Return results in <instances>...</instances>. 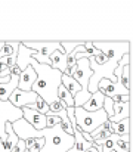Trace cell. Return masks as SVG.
Listing matches in <instances>:
<instances>
[{"label":"cell","instance_id":"6da1fadb","mask_svg":"<svg viewBox=\"0 0 133 152\" xmlns=\"http://www.w3.org/2000/svg\"><path fill=\"white\" fill-rule=\"evenodd\" d=\"M30 65L33 66V69L37 74V80L34 81L31 90L39 98H42L47 105L58 101V89L61 86L62 74L59 71L50 68L49 65L36 62L34 59H30Z\"/></svg>","mask_w":133,"mask_h":152},{"label":"cell","instance_id":"7a4b0ae2","mask_svg":"<svg viewBox=\"0 0 133 152\" xmlns=\"http://www.w3.org/2000/svg\"><path fill=\"white\" fill-rule=\"evenodd\" d=\"M74 117H76V124L80 129V132L89 133V134L93 130H96L98 127H101L108 120V115L104 109H99L95 112H87L82 106L74 108Z\"/></svg>","mask_w":133,"mask_h":152},{"label":"cell","instance_id":"3957f363","mask_svg":"<svg viewBox=\"0 0 133 152\" xmlns=\"http://www.w3.org/2000/svg\"><path fill=\"white\" fill-rule=\"evenodd\" d=\"M27 49L34 50V55L31 56V59H34L39 64L49 65V56L55 50H62L61 43L59 42H21Z\"/></svg>","mask_w":133,"mask_h":152},{"label":"cell","instance_id":"277c9868","mask_svg":"<svg viewBox=\"0 0 133 152\" xmlns=\"http://www.w3.org/2000/svg\"><path fill=\"white\" fill-rule=\"evenodd\" d=\"M93 46L108 61L118 62L126 53H130V42H93Z\"/></svg>","mask_w":133,"mask_h":152},{"label":"cell","instance_id":"5b68a950","mask_svg":"<svg viewBox=\"0 0 133 152\" xmlns=\"http://www.w3.org/2000/svg\"><path fill=\"white\" fill-rule=\"evenodd\" d=\"M22 118V111L15 108L9 101H0V139L6 140V123H15Z\"/></svg>","mask_w":133,"mask_h":152},{"label":"cell","instance_id":"8992f818","mask_svg":"<svg viewBox=\"0 0 133 152\" xmlns=\"http://www.w3.org/2000/svg\"><path fill=\"white\" fill-rule=\"evenodd\" d=\"M98 92H101L105 98H114L117 95H132L130 90L124 89L118 81L111 80H101L98 84Z\"/></svg>","mask_w":133,"mask_h":152},{"label":"cell","instance_id":"52a82bcc","mask_svg":"<svg viewBox=\"0 0 133 152\" xmlns=\"http://www.w3.org/2000/svg\"><path fill=\"white\" fill-rule=\"evenodd\" d=\"M37 95L31 90V92H22V90H13L12 92V95L9 96V99L7 101L10 102L15 108H24V106H28V105H31V103H34V102L37 101Z\"/></svg>","mask_w":133,"mask_h":152},{"label":"cell","instance_id":"ba28073f","mask_svg":"<svg viewBox=\"0 0 133 152\" xmlns=\"http://www.w3.org/2000/svg\"><path fill=\"white\" fill-rule=\"evenodd\" d=\"M21 111H22V118H24L34 130L40 132V130L46 129V115L37 112V111H34V109H30V108H27V106L21 108Z\"/></svg>","mask_w":133,"mask_h":152},{"label":"cell","instance_id":"9c48e42d","mask_svg":"<svg viewBox=\"0 0 133 152\" xmlns=\"http://www.w3.org/2000/svg\"><path fill=\"white\" fill-rule=\"evenodd\" d=\"M37 80V74L33 69L31 65H28L24 71H21L19 74V81H18V90L22 92H31V87L34 84V81Z\"/></svg>","mask_w":133,"mask_h":152},{"label":"cell","instance_id":"30bf717a","mask_svg":"<svg viewBox=\"0 0 133 152\" xmlns=\"http://www.w3.org/2000/svg\"><path fill=\"white\" fill-rule=\"evenodd\" d=\"M49 66L59 71L61 74L70 75V71L67 69V55L61 50H55L49 56Z\"/></svg>","mask_w":133,"mask_h":152},{"label":"cell","instance_id":"8fae6325","mask_svg":"<svg viewBox=\"0 0 133 152\" xmlns=\"http://www.w3.org/2000/svg\"><path fill=\"white\" fill-rule=\"evenodd\" d=\"M18 81H19V74H10L9 81L0 84V101L6 102L9 99L12 92L18 89Z\"/></svg>","mask_w":133,"mask_h":152},{"label":"cell","instance_id":"7c38bea8","mask_svg":"<svg viewBox=\"0 0 133 152\" xmlns=\"http://www.w3.org/2000/svg\"><path fill=\"white\" fill-rule=\"evenodd\" d=\"M34 55V50H31V49H27L22 43H19V48H18V53H16V62H15V65L21 69V71H24L28 65H30V59H31V56Z\"/></svg>","mask_w":133,"mask_h":152},{"label":"cell","instance_id":"4fadbf2b","mask_svg":"<svg viewBox=\"0 0 133 152\" xmlns=\"http://www.w3.org/2000/svg\"><path fill=\"white\" fill-rule=\"evenodd\" d=\"M130 118V102L127 103H114V114L108 118L111 123H120L121 120Z\"/></svg>","mask_w":133,"mask_h":152},{"label":"cell","instance_id":"5bb4252c","mask_svg":"<svg viewBox=\"0 0 133 152\" xmlns=\"http://www.w3.org/2000/svg\"><path fill=\"white\" fill-rule=\"evenodd\" d=\"M12 123H6V140L4 142H1L0 143V152H10L13 149V146L18 143V136L13 133V130H12V126H10Z\"/></svg>","mask_w":133,"mask_h":152},{"label":"cell","instance_id":"9a60e30c","mask_svg":"<svg viewBox=\"0 0 133 152\" xmlns=\"http://www.w3.org/2000/svg\"><path fill=\"white\" fill-rule=\"evenodd\" d=\"M104 99H105V96H104L101 92H95V93L90 95V98L87 99V102H86L82 108H83L85 111H87V112L99 111V109H102V106H104Z\"/></svg>","mask_w":133,"mask_h":152},{"label":"cell","instance_id":"2e32d148","mask_svg":"<svg viewBox=\"0 0 133 152\" xmlns=\"http://www.w3.org/2000/svg\"><path fill=\"white\" fill-rule=\"evenodd\" d=\"M74 145H73V148L70 149V151L67 152H86L93 145V143H90L87 142L83 136H82V132H80V129L79 127H76L74 129Z\"/></svg>","mask_w":133,"mask_h":152},{"label":"cell","instance_id":"e0dca14e","mask_svg":"<svg viewBox=\"0 0 133 152\" xmlns=\"http://www.w3.org/2000/svg\"><path fill=\"white\" fill-rule=\"evenodd\" d=\"M112 143H114V149L115 152H130V134L126 136H117V134H111L109 136Z\"/></svg>","mask_w":133,"mask_h":152},{"label":"cell","instance_id":"ac0fdd59","mask_svg":"<svg viewBox=\"0 0 133 152\" xmlns=\"http://www.w3.org/2000/svg\"><path fill=\"white\" fill-rule=\"evenodd\" d=\"M61 84L68 90V93H70L73 98H76L77 93L82 92V87L77 84V81H76L71 75H65V74H62V77H61Z\"/></svg>","mask_w":133,"mask_h":152},{"label":"cell","instance_id":"d6986e66","mask_svg":"<svg viewBox=\"0 0 133 152\" xmlns=\"http://www.w3.org/2000/svg\"><path fill=\"white\" fill-rule=\"evenodd\" d=\"M111 133L117 136L130 134V118L121 120L120 123H111Z\"/></svg>","mask_w":133,"mask_h":152},{"label":"cell","instance_id":"ffe728a7","mask_svg":"<svg viewBox=\"0 0 133 152\" xmlns=\"http://www.w3.org/2000/svg\"><path fill=\"white\" fill-rule=\"evenodd\" d=\"M19 43H21V42L1 43V48H0V59H1V58H16Z\"/></svg>","mask_w":133,"mask_h":152},{"label":"cell","instance_id":"44dd1931","mask_svg":"<svg viewBox=\"0 0 133 152\" xmlns=\"http://www.w3.org/2000/svg\"><path fill=\"white\" fill-rule=\"evenodd\" d=\"M58 99L62 102L67 108H74V98L68 93V90L61 84L59 89H58Z\"/></svg>","mask_w":133,"mask_h":152},{"label":"cell","instance_id":"7402d4cb","mask_svg":"<svg viewBox=\"0 0 133 152\" xmlns=\"http://www.w3.org/2000/svg\"><path fill=\"white\" fill-rule=\"evenodd\" d=\"M27 108L34 109V111H37V112L43 114V115H46V114L49 112V105H47V103H46L42 98H37V101L34 102V103H31V105H28Z\"/></svg>","mask_w":133,"mask_h":152},{"label":"cell","instance_id":"603a6c76","mask_svg":"<svg viewBox=\"0 0 133 152\" xmlns=\"http://www.w3.org/2000/svg\"><path fill=\"white\" fill-rule=\"evenodd\" d=\"M61 43V48H62V50L65 55H68V53H71V52L74 50L77 46H80V45H83L85 42H59Z\"/></svg>","mask_w":133,"mask_h":152},{"label":"cell","instance_id":"cb8c5ba5","mask_svg":"<svg viewBox=\"0 0 133 152\" xmlns=\"http://www.w3.org/2000/svg\"><path fill=\"white\" fill-rule=\"evenodd\" d=\"M64 109H67V106H65L62 102L58 99V101L52 102V103L49 105V112H47V114L55 115V114H58V112H61V111H64Z\"/></svg>","mask_w":133,"mask_h":152},{"label":"cell","instance_id":"d4e9b609","mask_svg":"<svg viewBox=\"0 0 133 152\" xmlns=\"http://www.w3.org/2000/svg\"><path fill=\"white\" fill-rule=\"evenodd\" d=\"M102 109L107 112L108 118L112 117V114H114V102L111 101V98H105V99H104V106H102Z\"/></svg>","mask_w":133,"mask_h":152},{"label":"cell","instance_id":"484cf974","mask_svg":"<svg viewBox=\"0 0 133 152\" xmlns=\"http://www.w3.org/2000/svg\"><path fill=\"white\" fill-rule=\"evenodd\" d=\"M61 123V120L56 117V115H50V114H46V129H52L55 126H58Z\"/></svg>","mask_w":133,"mask_h":152},{"label":"cell","instance_id":"4316f807","mask_svg":"<svg viewBox=\"0 0 133 152\" xmlns=\"http://www.w3.org/2000/svg\"><path fill=\"white\" fill-rule=\"evenodd\" d=\"M43 145H44L43 137H39V139H36V142L33 143V146H31V148H28L27 151L28 152H40L42 151V148H43Z\"/></svg>","mask_w":133,"mask_h":152},{"label":"cell","instance_id":"83f0119b","mask_svg":"<svg viewBox=\"0 0 133 152\" xmlns=\"http://www.w3.org/2000/svg\"><path fill=\"white\" fill-rule=\"evenodd\" d=\"M111 101L114 103H127V102H130V95H117V96L111 98Z\"/></svg>","mask_w":133,"mask_h":152},{"label":"cell","instance_id":"f1b7e54d","mask_svg":"<svg viewBox=\"0 0 133 152\" xmlns=\"http://www.w3.org/2000/svg\"><path fill=\"white\" fill-rule=\"evenodd\" d=\"M112 149H114V143H112L111 137L105 139V140H104V143H102V152H111Z\"/></svg>","mask_w":133,"mask_h":152},{"label":"cell","instance_id":"f546056e","mask_svg":"<svg viewBox=\"0 0 133 152\" xmlns=\"http://www.w3.org/2000/svg\"><path fill=\"white\" fill-rule=\"evenodd\" d=\"M25 151V142L24 140H18V143L13 146V149L10 152H24Z\"/></svg>","mask_w":133,"mask_h":152},{"label":"cell","instance_id":"4dcf8cb0","mask_svg":"<svg viewBox=\"0 0 133 152\" xmlns=\"http://www.w3.org/2000/svg\"><path fill=\"white\" fill-rule=\"evenodd\" d=\"M86 152H99V151L96 149V146H95V145H92V146H90V148H89Z\"/></svg>","mask_w":133,"mask_h":152},{"label":"cell","instance_id":"1f68e13d","mask_svg":"<svg viewBox=\"0 0 133 152\" xmlns=\"http://www.w3.org/2000/svg\"><path fill=\"white\" fill-rule=\"evenodd\" d=\"M9 78H10V77H6V78H1V77H0V84H1V83H7Z\"/></svg>","mask_w":133,"mask_h":152},{"label":"cell","instance_id":"d6a6232c","mask_svg":"<svg viewBox=\"0 0 133 152\" xmlns=\"http://www.w3.org/2000/svg\"><path fill=\"white\" fill-rule=\"evenodd\" d=\"M111 152H115V151H111Z\"/></svg>","mask_w":133,"mask_h":152}]
</instances>
